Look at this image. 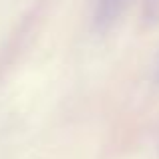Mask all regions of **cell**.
<instances>
[{"label":"cell","mask_w":159,"mask_h":159,"mask_svg":"<svg viewBox=\"0 0 159 159\" xmlns=\"http://www.w3.org/2000/svg\"><path fill=\"white\" fill-rule=\"evenodd\" d=\"M127 0H99L97 2V18L99 22H111L121 14Z\"/></svg>","instance_id":"cell-1"}]
</instances>
